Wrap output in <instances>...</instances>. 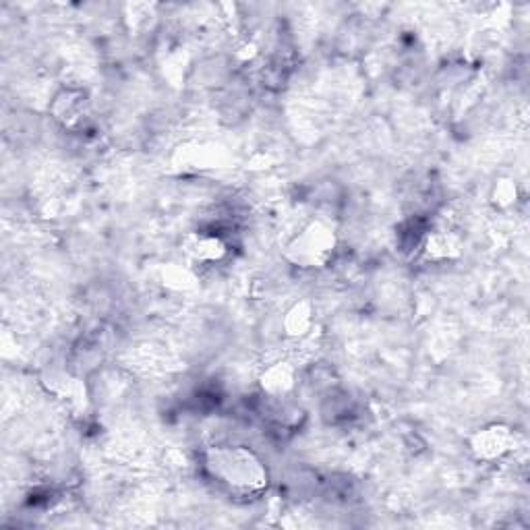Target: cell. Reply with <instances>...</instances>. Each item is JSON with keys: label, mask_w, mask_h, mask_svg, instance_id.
<instances>
[{"label": "cell", "mask_w": 530, "mask_h": 530, "mask_svg": "<svg viewBox=\"0 0 530 530\" xmlns=\"http://www.w3.org/2000/svg\"><path fill=\"white\" fill-rule=\"evenodd\" d=\"M338 251V232L326 220L307 222L284 247V259L299 270H321Z\"/></svg>", "instance_id": "cell-2"}, {"label": "cell", "mask_w": 530, "mask_h": 530, "mask_svg": "<svg viewBox=\"0 0 530 530\" xmlns=\"http://www.w3.org/2000/svg\"><path fill=\"white\" fill-rule=\"evenodd\" d=\"M315 326V309L309 301H297L288 307L282 319L284 334L292 340H303Z\"/></svg>", "instance_id": "cell-8"}, {"label": "cell", "mask_w": 530, "mask_h": 530, "mask_svg": "<svg viewBox=\"0 0 530 530\" xmlns=\"http://www.w3.org/2000/svg\"><path fill=\"white\" fill-rule=\"evenodd\" d=\"M491 197L497 208H512V205L518 201V185L512 179L497 181Z\"/></svg>", "instance_id": "cell-9"}, {"label": "cell", "mask_w": 530, "mask_h": 530, "mask_svg": "<svg viewBox=\"0 0 530 530\" xmlns=\"http://www.w3.org/2000/svg\"><path fill=\"white\" fill-rule=\"evenodd\" d=\"M205 477L234 497H257L270 485L263 458L243 444H218L201 452Z\"/></svg>", "instance_id": "cell-1"}, {"label": "cell", "mask_w": 530, "mask_h": 530, "mask_svg": "<svg viewBox=\"0 0 530 530\" xmlns=\"http://www.w3.org/2000/svg\"><path fill=\"white\" fill-rule=\"evenodd\" d=\"M87 112H90V100L85 92L73 90V87L58 92L50 104L52 119L65 129L81 127L87 119Z\"/></svg>", "instance_id": "cell-5"}, {"label": "cell", "mask_w": 530, "mask_h": 530, "mask_svg": "<svg viewBox=\"0 0 530 530\" xmlns=\"http://www.w3.org/2000/svg\"><path fill=\"white\" fill-rule=\"evenodd\" d=\"M516 450V433L510 425L489 423L479 427L468 439V452L477 462L493 464Z\"/></svg>", "instance_id": "cell-3"}, {"label": "cell", "mask_w": 530, "mask_h": 530, "mask_svg": "<svg viewBox=\"0 0 530 530\" xmlns=\"http://www.w3.org/2000/svg\"><path fill=\"white\" fill-rule=\"evenodd\" d=\"M462 241L456 232L448 228H435L425 234L421 243V255L427 263H448L462 255Z\"/></svg>", "instance_id": "cell-7"}, {"label": "cell", "mask_w": 530, "mask_h": 530, "mask_svg": "<svg viewBox=\"0 0 530 530\" xmlns=\"http://www.w3.org/2000/svg\"><path fill=\"white\" fill-rule=\"evenodd\" d=\"M299 373L297 367H294L290 361H272L268 367H263L259 373V388L263 394H268L270 398L282 400L290 396L297 388Z\"/></svg>", "instance_id": "cell-6"}, {"label": "cell", "mask_w": 530, "mask_h": 530, "mask_svg": "<svg viewBox=\"0 0 530 530\" xmlns=\"http://www.w3.org/2000/svg\"><path fill=\"white\" fill-rule=\"evenodd\" d=\"M228 243L214 230H195L187 234L183 241V253L191 265L210 268V265L222 263L228 257Z\"/></svg>", "instance_id": "cell-4"}]
</instances>
